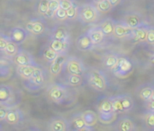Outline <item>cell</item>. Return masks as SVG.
Masks as SVG:
<instances>
[{"label": "cell", "instance_id": "cell-18", "mask_svg": "<svg viewBox=\"0 0 154 131\" xmlns=\"http://www.w3.org/2000/svg\"><path fill=\"white\" fill-rule=\"evenodd\" d=\"M148 25L144 22L141 25H139L136 28H134L132 38L134 40L138 42H146L147 39V33H148Z\"/></svg>", "mask_w": 154, "mask_h": 131}, {"label": "cell", "instance_id": "cell-34", "mask_svg": "<svg viewBox=\"0 0 154 131\" xmlns=\"http://www.w3.org/2000/svg\"><path fill=\"white\" fill-rule=\"evenodd\" d=\"M60 7V0H49V10L44 14L46 18H52L58 8Z\"/></svg>", "mask_w": 154, "mask_h": 131}, {"label": "cell", "instance_id": "cell-2", "mask_svg": "<svg viewBox=\"0 0 154 131\" xmlns=\"http://www.w3.org/2000/svg\"><path fill=\"white\" fill-rule=\"evenodd\" d=\"M99 12L96 5L91 3L83 4L79 6L78 19L84 24H90L97 21Z\"/></svg>", "mask_w": 154, "mask_h": 131}, {"label": "cell", "instance_id": "cell-6", "mask_svg": "<svg viewBox=\"0 0 154 131\" xmlns=\"http://www.w3.org/2000/svg\"><path fill=\"white\" fill-rule=\"evenodd\" d=\"M65 68L68 72V74L71 75H79L83 76L86 72V67L83 64V62L75 57H70L67 58Z\"/></svg>", "mask_w": 154, "mask_h": 131}, {"label": "cell", "instance_id": "cell-51", "mask_svg": "<svg viewBox=\"0 0 154 131\" xmlns=\"http://www.w3.org/2000/svg\"><path fill=\"white\" fill-rule=\"evenodd\" d=\"M0 130H2V128H1V125H0Z\"/></svg>", "mask_w": 154, "mask_h": 131}, {"label": "cell", "instance_id": "cell-38", "mask_svg": "<svg viewBox=\"0 0 154 131\" xmlns=\"http://www.w3.org/2000/svg\"><path fill=\"white\" fill-rule=\"evenodd\" d=\"M111 100H112V104H113V111L115 112H116V113H123V112H125L124 108L122 106L120 95L113 96V97H111Z\"/></svg>", "mask_w": 154, "mask_h": 131}, {"label": "cell", "instance_id": "cell-10", "mask_svg": "<svg viewBox=\"0 0 154 131\" xmlns=\"http://www.w3.org/2000/svg\"><path fill=\"white\" fill-rule=\"evenodd\" d=\"M25 30L32 35L40 36L46 31V24L41 19H32L26 23Z\"/></svg>", "mask_w": 154, "mask_h": 131}, {"label": "cell", "instance_id": "cell-16", "mask_svg": "<svg viewBox=\"0 0 154 131\" xmlns=\"http://www.w3.org/2000/svg\"><path fill=\"white\" fill-rule=\"evenodd\" d=\"M116 128L120 131H134L136 130V125L133 119L129 117H122L117 120Z\"/></svg>", "mask_w": 154, "mask_h": 131}, {"label": "cell", "instance_id": "cell-12", "mask_svg": "<svg viewBox=\"0 0 154 131\" xmlns=\"http://www.w3.org/2000/svg\"><path fill=\"white\" fill-rule=\"evenodd\" d=\"M67 55L66 54H59L56 58L51 62L50 65V73L53 76H58L61 71L65 67V64L67 61Z\"/></svg>", "mask_w": 154, "mask_h": 131}, {"label": "cell", "instance_id": "cell-46", "mask_svg": "<svg viewBox=\"0 0 154 131\" xmlns=\"http://www.w3.org/2000/svg\"><path fill=\"white\" fill-rule=\"evenodd\" d=\"M146 103V108H147V111H152L154 112V100H149Z\"/></svg>", "mask_w": 154, "mask_h": 131}, {"label": "cell", "instance_id": "cell-25", "mask_svg": "<svg viewBox=\"0 0 154 131\" xmlns=\"http://www.w3.org/2000/svg\"><path fill=\"white\" fill-rule=\"evenodd\" d=\"M116 112H98V121L102 123L103 125H110L116 120Z\"/></svg>", "mask_w": 154, "mask_h": 131}, {"label": "cell", "instance_id": "cell-21", "mask_svg": "<svg viewBox=\"0 0 154 131\" xmlns=\"http://www.w3.org/2000/svg\"><path fill=\"white\" fill-rule=\"evenodd\" d=\"M87 33L89 36V38L91 39L94 45H98V44L102 43L105 40V37H106L104 32L102 31V30L98 26L90 28Z\"/></svg>", "mask_w": 154, "mask_h": 131}, {"label": "cell", "instance_id": "cell-29", "mask_svg": "<svg viewBox=\"0 0 154 131\" xmlns=\"http://www.w3.org/2000/svg\"><path fill=\"white\" fill-rule=\"evenodd\" d=\"M118 55L115 53H108L106 54L103 58V65L107 69H112L114 66L116 64L117 59H118Z\"/></svg>", "mask_w": 154, "mask_h": 131}, {"label": "cell", "instance_id": "cell-33", "mask_svg": "<svg viewBox=\"0 0 154 131\" xmlns=\"http://www.w3.org/2000/svg\"><path fill=\"white\" fill-rule=\"evenodd\" d=\"M18 45L19 44H17V43H15V42H14L12 40H9V42L7 43V45H6L5 50H4L5 54L6 56H8V57H13L14 58L16 55V53L19 51V46Z\"/></svg>", "mask_w": 154, "mask_h": 131}, {"label": "cell", "instance_id": "cell-30", "mask_svg": "<svg viewBox=\"0 0 154 131\" xmlns=\"http://www.w3.org/2000/svg\"><path fill=\"white\" fill-rule=\"evenodd\" d=\"M120 99H121L122 106H123V108H124L125 112H130V111L134 107V99H133L130 95H128V94L120 95Z\"/></svg>", "mask_w": 154, "mask_h": 131}, {"label": "cell", "instance_id": "cell-20", "mask_svg": "<svg viewBox=\"0 0 154 131\" xmlns=\"http://www.w3.org/2000/svg\"><path fill=\"white\" fill-rule=\"evenodd\" d=\"M94 44L88 33L80 35L77 40V48L80 51H89L93 49Z\"/></svg>", "mask_w": 154, "mask_h": 131}, {"label": "cell", "instance_id": "cell-4", "mask_svg": "<svg viewBox=\"0 0 154 131\" xmlns=\"http://www.w3.org/2000/svg\"><path fill=\"white\" fill-rule=\"evenodd\" d=\"M47 95L51 102L56 104H62L69 98V91L65 85L52 84L47 90Z\"/></svg>", "mask_w": 154, "mask_h": 131}, {"label": "cell", "instance_id": "cell-41", "mask_svg": "<svg viewBox=\"0 0 154 131\" xmlns=\"http://www.w3.org/2000/svg\"><path fill=\"white\" fill-rule=\"evenodd\" d=\"M53 17H55L56 19H58V20H60V21H65V20H67V11H66L65 9L60 7V8H58V10L55 12Z\"/></svg>", "mask_w": 154, "mask_h": 131}, {"label": "cell", "instance_id": "cell-3", "mask_svg": "<svg viewBox=\"0 0 154 131\" xmlns=\"http://www.w3.org/2000/svg\"><path fill=\"white\" fill-rule=\"evenodd\" d=\"M112 73L118 78L124 79L129 76L134 71V65L132 61L124 56H119L116 64L111 69Z\"/></svg>", "mask_w": 154, "mask_h": 131}, {"label": "cell", "instance_id": "cell-32", "mask_svg": "<svg viewBox=\"0 0 154 131\" xmlns=\"http://www.w3.org/2000/svg\"><path fill=\"white\" fill-rule=\"evenodd\" d=\"M152 91H153V87L152 85H145V86L141 88V90L138 93V96L143 102H147V101L151 100L152 94Z\"/></svg>", "mask_w": 154, "mask_h": 131}, {"label": "cell", "instance_id": "cell-40", "mask_svg": "<svg viewBox=\"0 0 154 131\" xmlns=\"http://www.w3.org/2000/svg\"><path fill=\"white\" fill-rule=\"evenodd\" d=\"M49 10V0H41L38 4V13L44 16V14Z\"/></svg>", "mask_w": 154, "mask_h": 131}, {"label": "cell", "instance_id": "cell-13", "mask_svg": "<svg viewBox=\"0 0 154 131\" xmlns=\"http://www.w3.org/2000/svg\"><path fill=\"white\" fill-rule=\"evenodd\" d=\"M134 28L128 26L124 22H116L115 25V31H114V36L117 39H126L132 37Z\"/></svg>", "mask_w": 154, "mask_h": 131}, {"label": "cell", "instance_id": "cell-14", "mask_svg": "<svg viewBox=\"0 0 154 131\" xmlns=\"http://www.w3.org/2000/svg\"><path fill=\"white\" fill-rule=\"evenodd\" d=\"M27 36H28V31L24 28L17 26V27H14L11 30L8 37H9L10 40H12L17 44H21L26 40Z\"/></svg>", "mask_w": 154, "mask_h": 131}, {"label": "cell", "instance_id": "cell-22", "mask_svg": "<svg viewBox=\"0 0 154 131\" xmlns=\"http://www.w3.org/2000/svg\"><path fill=\"white\" fill-rule=\"evenodd\" d=\"M14 74L13 66L7 61H0V81L9 80Z\"/></svg>", "mask_w": 154, "mask_h": 131}, {"label": "cell", "instance_id": "cell-37", "mask_svg": "<svg viewBox=\"0 0 154 131\" xmlns=\"http://www.w3.org/2000/svg\"><path fill=\"white\" fill-rule=\"evenodd\" d=\"M143 121L148 129L154 130V112L147 111L143 115Z\"/></svg>", "mask_w": 154, "mask_h": 131}, {"label": "cell", "instance_id": "cell-15", "mask_svg": "<svg viewBox=\"0 0 154 131\" xmlns=\"http://www.w3.org/2000/svg\"><path fill=\"white\" fill-rule=\"evenodd\" d=\"M70 123V129L77 131H87V130H92L91 127H88L82 117L81 113H78L75 114L74 116H72V118L69 121Z\"/></svg>", "mask_w": 154, "mask_h": 131}, {"label": "cell", "instance_id": "cell-45", "mask_svg": "<svg viewBox=\"0 0 154 131\" xmlns=\"http://www.w3.org/2000/svg\"><path fill=\"white\" fill-rule=\"evenodd\" d=\"M8 108L9 107L4 106V105H0V121H5L6 113H7V111H8Z\"/></svg>", "mask_w": 154, "mask_h": 131}, {"label": "cell", "instance_id": "cell-23", "mask_svg": "<svg viewBox=\"0 0 154 131\" xmlns=\"http://www.w3.org/2000/svg\"><path fill=\"white\" fill-rule=\"evenodd\" d=\"M49 46L58 54H67V51L69 47V41L51 40Z\"/></svg>", "mask_w": 154, "mask_h": 131}, {"label": "cell", "instance_id": "cell-48", "mask_svg": "<svg viewBox=\"0 0 154 131\" xmlns=\"http://www.w3.org/2000/svg\"><path fill=\"white\" fill-rule=\"evenodd\" d=\"M150 61H151V63H152V65L154 66V55H152V58H151Z\"/></svg>", "mask_w": 154, "mask_h": 131}, {"label": "cell", "instance_id": "cell-1", "mask_svg": "<svg viewBox=\"0 0 154 131\" xmlns=\"http://www.w3.org/2000/svg\"><path fill=\"white\" fill-rule=\"evenodd\" d=\"M87 80L94 90L97 92H104L108 87V80L105 73L97 68H92L87 75Z\"/></svg>", "mask_w": 154, "mask_h": 131}, {"label": "cell", "instance_id": "cell-50", "mask_svg": "<svg viewBox=\"0 0 154 131\" xmlns=\"http://www.w3.org/2000/svg\"><path fill=\"white\" fill-rule=\"evenodd\" d=\"M92 1L96 4V3H98V2H100V1H102V0H92Z\"/></svg>", "mask_w": 154, "mask_h": 131}, {"label": "cell", "instance_id": "cell-7", "mask_svg": "<svg viewBox=\"0 0 154 131\" xmlns=\"http://www.w3.org/2000/svg\"><path fill=\"white\" fill-rule=\"evenodd\" d=\"M47 130L51 131H68L71 129L69 121L61 116H56L52 117L49 121L47 124Z\"/></svg>", "mask_w": 154, "mask_h": 131}, {"label": "cell", "instance_id": "cell-36", "mask_svg": "<svg viewBox=\"0 0 154 131\" xmlns=\"http://www.w3.org/2000/svg\"><path fill=\"white\" fill-rule=\"evenodd\" d=\"M58 55H59V54H58L56 51H54L50 46L47 47V48H45L44 50H43V53H42L43 58H44L47 62H49V63H51V61H53V60L56 58V57H57Z\"/></svg>", "mask_w": 154, "mask_h": 131}, {"label": "cell", "instance_id": "cell-49", "mask_svg": "<svg viewBox=\"0 0 154 131\" xmlns=\"http://www.w3.org/2000/svg\"><path fill=\"white\" fill-rule=\"evenodd\" d=\"M152 100H154V87H153V91H152Z\"/></svg>", "mask_w": 154, "mask_h": 131}, {"label": "cell", "instance_id": "cell-35", "mask_svg": "<svg viewBox=\"0 0 154 131\" xmlns=\"http://www.w3.org/2000/svg\"><path fill=\"white\" fill-rule=\"evenodd\" d=\"M96 7L101 13H106L110 12L113 8L109 0H102L98 3H96Z\"/></svg>", "mask_w": 154, "mask_h": 131}, {"label": "cell", "instance_id": "cell-44", "mask_svg": "<svg viewBox=\"0 0 154 131\" xmlns=\"http://www.w3.org/2000/svg\"><path fill=\"white\" fill-rule=\"evenodd\" d=\"M75 3L74 0H60V7L67 10L69 9L71 5H73Z\"/></svg>", "mask_w": 154, "mask_h": 131}, {"label": "cell", "instance_id": "cell-39", "mask_svg": "<svg viewBox=\"0 0 154 131\" xmlns=\"http://www.w3.org/2000/svg\"><path fill=\"white\" fill-rule=\"evenodd\" d=\"M67 11V20H75L76 18H78V13H79V5L74 3L73 5H71L69 9L66 10Z\"/></svg>", "mask_w": 154, "mask_h": 131}, {"label": "cell", "instance_id": "cell-43", "mask_svg": "<svg viewBox=\"0 0 154 131\" xmlns=\"http://www.w3.org/2000/svg\"><path fill=\"white\" fill-rule=\"evenodd\" d=\"M10 39L8 36H5L2 33H0V51H4L7 43L9 42Z\"/></svg>", "mask_w": 154, "mask_h": 131}, {"label": "cell", "instance_id": "cell-24", "mask_svg": "<svg viewBox=\"0 0 154 131\" xmlns=\"http://www.w3.org/2000/svg\"><path fill=\"white\" fill-rule=\"evenodd\" d=\"M115 25L116 22L112 18H106L99 23L98 27L102 30L105 36H111L114 34Z\"/></svg>", "mask_w": 154, "mask_h": 131}, {"label": "cell", "instance_id": "cell-27", "mask_svg": "<svg viewBox=\"0 0 154 131\" xmlns=\"http://www.w3.org/2000/svg\"><path fill=\"white\" fill-rule=\"evenodd\" d=\"M35 67L33 66H17L16 68V73L19 75L20 77H22L24 80H28L31 78L33 69Z\"/></svg>", "mask_w": 154, "mask_h": 131}, {"label": "cell", "instance_id": "cell-26", "mask_svg": "<svg viewBox=\"0 0 154 131\" xmlns=\"http://www.w3.org/2000/svg\"><path fill=\"white\" fill-rule=\"evenodd\" d=\"M81 114H82V117H83V120H84L85 123L88 127H91V128L94 127L98 121L97 113H96L93 111H86Z\"/></svg>", "mask_w": 154, "mask_h": 131}, {"label": "cell", "instance_id": "cell-19", "mask_svg": "<svg viewBox=\"0 0 154 131\" xmlns=\"http://www.w3.org/2000/svg\"><path fill=\"white\" fill-rule=\"evenodd\" d=\"M51 40L69 41V33L65 27L57 26L51 32Z\"/></svg>", "mask_w": 154, "mask_h": 131}, {"label": "cell", "instance_id": "cell-42", "mask_svg": "<svg viewBox=\"0 0 154 131\" xmlns=\"http://www.w3.org/2000/svg\"><path fill=\"white\" fill-rule=\"evenodd\" d=\"M146 42L149 45L154 46V26H149L148 27V33H147Z\"/></svg>", "mask_w": 154, "mask_h": 131}, {"label": "cell", "instance_id": "cell-17", "mask_svg": "<svg viewBox=\"0 0 154 131\" xmlns=\"http://www.w3.org/2000/svg\"><path fill=\"white\" fill-rule=\"evenodd\" d=\"M125 23H126L128 26L132 27V28H136L138 27L139 25L144 23V21L143 20L142 16L137 13H134V12H132V13H126L124 18H123V21Z\"/></svg>", "mask_w": 154, "mask_h": 131}, {"label": "cell", "instance_id": "cell-31", "mask_svg": "<svg viewBox=\"0 0 154 131\" xmlns=\"http://www.w3.org/2000/svg\"><path fill=\"white\" fill-rule=\"evenodd\" d=\"M114 112L111 97H106L98 104V112Z\"/></svg>", "mask_w": 154, "mask_h": 131}, {"label": "cell", "instance_id": "cell-9", "mask_svg": "<svg viewBox=\"0 0 154 131\" xmlns=\"http://www.w3.org/2000/svg\"><path fill=\"white\" fill-rule=\"evenodd\" d=\"M13 62L16 66H33V67L38 66L32 54L25 50H19L16 53V55L14 57Z\"/></svg>", "mask_w": 154, "mask_h": 131}, {"label": "cell", "instance_id": "cell-47", "mask_svg": "<svg viewBox=\"0 0 154 131\" xmlns=\"http://www.w3.org/2000/svg\"><path fill=\"white\" fill-rule=\"evenodd\" d=\"M109 1H110V3H111V4H112L113 7L118 6L123 2V0H109Z\"/></svg>", "mask_w": 154, "mask_h": 131}, {"label": "cell", "instance_id": "cell-28", "mask_svg": "<svg viewBox=\"0 0 154 131\" xmlns=\"http://www.w3.org/2000/svg\"><path fill=\"white\" fill-rule=\"evenodd\" d=\"M65 83L67 84V85H69V86H71V87H78V86H80V85L83 84V76L69 74V75L66 76Z\"/></svg>", "mask_w": 154, "mask_h": 131}, {"label": "cell", "instance_id": "cell-8", "mask_svg": "<svg viewBox=\"0 0 154 131\" xmlns=\"http://www.w3.org/2000/svg\"><path fill=\"white\" fill-rule=\"evenodd\" d=\"M26 81L30 84L31 90H38L42 88L45 83V76H44L43 70L41 67H39V66L35 67L31 78Z\"/></svg>", "mask_w": 154, "mask_h": 131}, {"label": "cell", "instance_id": "cell-5", "mask_svg": "<svg viewBox=\"0 0 154 131\" xmlns=\"http://www.w3.org/2000/svg\"><path fill=\"white\" fill-rule=\"evenodd\" d=\"M14 103L15 93L13 88L7 85H0V105L12 107Z\"/></svg>", "mask_w": 154, "mask_h": 131}, {"label": "cell", "instance_id": "cell-11", "mask_svg": "<svg viewBox=\"0 0 154 131\" xmlns=\"http://www.w3.org/2000/svg\"><path fill=\"white\" fill-rule=\"evenodd\" d=\"M23 120V114L22 111L14 106L9 107L5 121L11 126H17Z\"/></svg>", "mask_w": 154, "mask_h": 131}]
</instances>
